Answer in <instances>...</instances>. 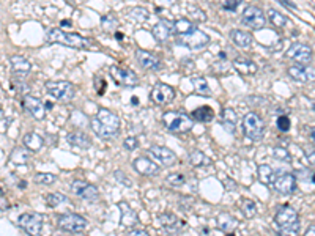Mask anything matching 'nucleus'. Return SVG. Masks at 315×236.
<instances>
[{
  "mask_svg": "<svg viewBox=\"0 0 315 236\" xmlns=\"http://www.w3.org/2000/svg\"><path fill=\"white\" fill-rule=\"evenodd\" d=\"M148 153L155 158L159 164H163L164 167H172L176 162V156L172 150L166 148V146H159V145H153L148 150Z\"/></svg>",
  "mask_w": 315,
  "mask_h": 236,
  "instance_id": "obj_18",
  "label": "nucleus"
},
{
  "mask_svg": "<svg viewBox=\"0 0 315 236\" xmlns=\"http://www.w3.org/2000/svg\"><path fill=\"white\" fill-rule=\"evenodd\" d=\"M268 18H270V21H271V24L274 27H278V29H284L285 26H287V18L282 13H279L278 10H268Z\"/></svg>",
  "mask_w": 315,
  "mask_h": 236,
  "instance_id": "obj_35",
  "label": "nucleus"
},
{
  "mask_svg": "<svg viewBox=\"0 0 315 236\" xmlns=\"http://www.w3.org/2000/svg\"><path fill=\"white\" fill-rule=\"evenodd\" d=\"M92 129L101 139H114L120 131V118L112 110L101 107L92 120Z\"/></svg>",
  "mask_w": 315,
  "mask_h": 236,
  "instance_id": "obj_2",
  "label": "nucleus"
},
{
  "mask_svg": "<svg viewBox=\"0 0 315 236\" xmlns=\"http://www.w3.org/2000/svg\"><path fill=\"white\" fill-rule=\"evenodd\" d=\"M24 145H26V148H29L30 151H39L41 150V146L44 145V140L39 134L29 133V134L24 135Z\"/></svg>",
  "mask_w": 315,
  "mask_h": 236,
  "instance_id": "obj_31",
  "label": "nucleus"
},
{
  "mask_svg": "<svg viewBox=\"0 0 315 236\" xmlns=\"http://www.w3.org/2000/svg\"><path fill=\"white\" fill-rule=\"evenodd\" d=\"M276 225L279 227L280 236H298L300 235V217L296 209L290 205H284L276 213Z\"/></svg>",
  "mask_w": 315,
  "mask_h": 236,
  "instance_id": "obj_3",
  "label": "nucleus"
},
{
  "mask_svg": "<svg viewBox=\"0 0 315 236\" xmlns=\"http://www.w3.org/2000/svg\"><path fill=\"white\" fill-rule=\"evenodd\" d=\"M10 63L14 72H19V74H27V72L32 69V63L22 55H11L10 57Z\"/></svg>",
  "mask_w": 315,
  "mask_h": 236,
  "instance_id": "obj_28",
  "label": "nucleus"
},
{
  "mask_svg": "<svg viewBox=\"0 0 315 236\" xmlns=\"http://www.w3.org/2000/svg\"><path fill=\"white\" fill-rule=\"evenodd\" d=\"M288 74L292 76L298 82H309V80H314V68L304 67V65H293V67L288 68Z\"/></svg>",
  "mask_w": 315,
  "mask_h": 236,
  "instance_id": "obj_21",
  "label": "nucleus"
},
{
  "mask_svg": "<svg viewBox=\"0 0 315 236\" xmlns=\"http://www.w3.org/2000/svg\"><path fill=\"white\" fill-rule=\"evenodd\" d=\"M230 38H232L233 44L241 49H249L252 46V36H251V34H247L245 30H238V29L232 30Z\"/></svg>",
  "mask_w": 315,
  "mask_h": 236,
  "instance_id": "obj_26",
  "label": "nucleus"
},
{
  "mask_svg": "<svg viewBox=\"0 0 315 236\" xmlns=\"http://www.w3.org/2000/svg\"><path fill=\"white\" fill-rule=\"evenodd\" d=\"M243 131L247 139H251L254 142H260L265 137V121L262 117L255 112H249L243 118Z\"/></svg>",
  "mask_w": 315,
  "mask_h": 236,
  "instance_id": "obj_5",
  "label": "nucleus"
},
{
  "mask_svg": "<svg viewBox=\"0 0 315 236\" xmlns=\"http://www.w3.org/2000/svg\"><path fill=\"white\" fill-rule=\"evenodd\" d=\"M29 159H30L29 153L26 150H22V148H16L11 153V161L16 162V164H27Z\"/></svg>",
  "mask_w": 315,
  "mask_h": 236,
  "instance_id": "obj_41",
  "label": "nucleus"
},
{
  "mask_svg": "<svg viewBox=\"0 0 315 236\" xmlns=\"http://www.w3.org/2000/svg\"><path fill=\"white\" fill-rule=\"evenodd\" d=\"M6 128V120H5V113L3 110L0 109V133H3Z\"/></svg>",
  "mask_w": 315,
  "mask_h": 236,
  "instance_id": "obj_53",
  "label": "nucleus"
},
{
  "mask_svg": "<svg viewBox=\"0 0 315 236\" xmlns=\"http://www.w3.org/2000/svg\"><path fill=\"white\" fill-rule=\"evenodd\" d=\"M18 225L29 236H39L43 230V219L36 213H24L18 219Z\"/></svg>",
  "mask_w": 315,
  "mask_h": 236,
  "instance_id": "obj_10",
  "label": "nucleus"
},
{
  "mask_svg": "<svg viewBox=\"0 0 315 236\" xmlns=\"http://www.w3.org/2000/svg\"><path fill=\"white\" fill-rule=\"evenodd\" d=\"M128 16H129V19H134V21H147L150 18V13H148V10H145L142 6H136L129 11Z\"/></svg>",
  "mask_w": 315,
  "mask_h": 236,
  "instance_id": "obj_40",
  "label": "nucleus"
},
{
  "mask_svg": "<svg viewBox=\"0 0 315 236\" xmlns=\"http://www.w3.org/2000/svg\"><path fill=\"white\" fill-rule=\"evenodd\" d=\"M271 188L282 194V195H290L296 191V176L293 173L282 172V170H276L274 180L271 183Z\"/></svg>",
  "mask_w": 315,
  "mask_h": 236,
  "instance_id": "obj_9",
  "label": "nucleus"
},
{
  "mask_svg": "<svg viewBox=\"0 0 315 236\" xmlns=\"http://www.w3.org/2000/svg\"><path fill=\"white\" fill-rule=\"evenodd\" d=\"M46 41L49 44H63L74 49H84V51H96L98 44H96L92 38H85L82 35L68 34L62 29H47L46 32Z\"/></svg>",
  "mask_w": 315,
  "mask_h": 236,
  "instance_id": "obj_1",
  "label": "nucleus"
},
{
  "mask_svg": "<svg viewBox=\"0 0 315 236\" xmlns=\"http://www.w3.org/2000/svg\"><path fill=\"white\" fill-rule=\"evenodd\" d=\"M0 197H3V189L0 188Z\"/></svg>",
  "mask_w": 315,
  "mask_h": 236,
  "instance_id": "obj_60",
  "label": "nucleus"
},
{
  "mask_svg": "<svg viewBox=\"0 0 315 236\" xmlns=\"http://www.w3.org/2000/svg\"><path fill=\"white\" fill-rule=\"evenodd\" d=\"M158 221L161 224V227L169 232V233H180L181 229L184 227V222H181L178 217H176L175 214L172 213H164V214H161L158 217Z\"/></svg>",
  "mask_w": 315,
  "mask_h": 236,
  "instance_id": "obj_20",
  "label": "nucleus"
},
{
  "mask_svg": "<svg viewBox=\"0 0 315 236\" xmlns=\"http://www.w3.org/2000/svg\"><path fill=\"white\" fill-rule=\"evenodd\" d=\"M304 236H315V225L314 224H311V227L308 229V232H306Z\"/></svg>",
  "mask_w": 315,
  "mask_h": 236,
  "instance_id": "obj_55",
  "label": "nucleus"
},
{
  "mask_svg": "<svg viewBox=\"0 0 315 236\" xmlns=\"http://www.w3.org/2000/svg\"><path fill=\"white\" fill-rule=\"evenodd\" d=\"M189 161H191V164L194 167H202V166H208V164H211V161H210L204 153L196 150V151H192L189 154Z\"/></svg>",
  "mask_w": 315,
  "mask_h": 236,
  "instance_id": "obj_36",
  "label": "nucleus"
},
{
  "mask_svg": "<svg viewBox=\"0 0 315 236\" xmlns=\"http://www.w3.org/2000/svg\"><path fill=\"white\" fill-rule=\"evenodd\" d=\"M191 82L194 85V88H196V93H199L200 96H211V88H210L208 82L200 76H196L191 79Z\"/></svg>",
  "mask_w": 315,
  "mask_h": 236,
  "instance_id": "obj_33",
  "label": "nucleus"
},
{
  "mask_svg": "<svg viewBox=\"0 0 315 236\" xmlns=\"http://www.w3.org/2000/svg\"><path fill=\"white\" fill-rule=\"evenodd\" d=\"M115 38H117V39H122V38H123V34H115Z\"/></svg>",
  "mask_w": 315,
  "mask_h": 236,
  "instance_id": "obj_59",
  "label": "nucleus"
},
{
  "mask_svg": "<svg viewBox=\"0 0 315 236\" xmlns=\"http://www.w3.org/2000/svg\"><path fill=\"white\" fill-rule=\"evenodd\" d=\"M276 126H278V129L280 133H288L292 123H290V118L287 115H279L278 120H276Z\"/></svg>",
  "mask_w": 315,
  "mask_h": 236,
  "instance_id": "obj_45",
  "label": "nucleus"
},
{
  "mask_svg": "<svg viewBox=\"0 0 315 236\" xmlns=\"http://www.w3.org/2000/svg\"><path fill=\"white\" fill-rule=\"evenodd\" d=\"M285 55L295 60L298 65H309L312 62V49L304 43H293L288 47Z\"/></svg>",
  "mask_w": 315,
  "mask_h": 236,
  "instance_id": "obj_13",
  "label": "nucleus"
},
{
  "mask_svg": "<svg viewBox=\"0 0 315 236\" xmlns=\"http://www.w3.org/2000/svg\"><path fill=\"white\" fill-rule=\"evenodd\" d=\"M178 205H180L181 211H184V213H189V211L192 209V206H194V199L192 197H180Z\"/></svg>",
  "mask_w": 315,
  "mask_h": 236,
  "instance_id": "obj_48",
  "label": "nucleus"
},
{
  "mask_svg": "<svg viewBox=\"0 0 315 236\" xmlns=\"http://www.w3.org/2000/svg\"><path fill=\"white\" fill-rule=\"evenodd\" d=\"M115 178H117V180H122V183L125 186H131V183H129V180H128V176L123 172H120V170H117V172H115Z\"/></svg>",
  "mask_w": 315,
  "mask_h": 236,
  "instance_id": "obj_52",
  "label": "nucleus"
},
{
  "mask_svg": "<svg viewBox=\"0 0 315 236\" xmlns=\"http://www.w3.org/2000/svg\"><path fill=\"white\" fill-rule=\"evenodd\" d=\"M221 123L224 126V129L227 131L229 134H233L235 135L237 133V125H238V115H237V112L227 107V109H224L222 110V115H221Z\"/></svg>",
  "mask_w": 315,
  "mask_h": 236,
  "instance_id": "obj_23",
  "label": "nucleus"
},
{
  "mask_svg": "<svg viewBox=\"0 0 315 236\" xmlns=\"http://www.w3.org/2000/svg\"><path fill=\"white\" fill-rule=\"evenodd\" d=\"M273 156L279 159V161H284V162H292V156H290V153L287 150H284L282 146H278V148L273 150Z\"/></svg>",
  "mask_w": 315,
  "mask_h": 236,
  "instance_id": "obj_46",
  "label": "nucleus"
},
{
  "mask_svg": "<svg viewBox=\"0 0 315 236\" xmlns=\"http://www.w3.org/2000/svg\"><path fill=\"white\" fill-rule=\"evenodd\" d=\"M136 60L139 62V65L145 69H150V71L163 69V62H161L159 57L148 51H143V49H137L136 51Z\"/></svg>",
  "mask_w": 315,
  "mask_h": 236,
  "instance_id": "obj_16",
  "label": "nucleus"
},
{
  "mask_svg": "<svg viewBox=\"0 0 315 236\" xmlns=\"http://www.w3.org/2000/svg\"><path fill=\"white\" fill-rule=\"evenodd\" d=\"M150 98L156 105H166V104L174 101L175 90L167 84H156L155 87H153V90L150 93Z\"/></svg>",
  "mask_w": 315,
  "mask_h": 236,
  "instance_id": "obj_14",
  "label": "nucleus"
},
{
  "mask_svg": "<svg viewBox=\"0 0 315 236\" xmlns=\"http://www.w3.org/2000/svg\"><path fill=\"white\" fill-rule=\"evenodd\" d=\"M70 200L65 197L63 194H60V192H52V194H49V195H46V203L47 205H49L51 208H57V206H60L62 203H68Z\"/></svg>",
  "mask_w": 315,
  "mask_h": 236,
  "instance_id": "obj_38",
  "label": "nucleus"
},
{
  "mask_svg": "<svg viewBox=\"0 0 315 236\" xmlns=\"http://www.w3.org/2000/svg\"><path fill=\"white\" fill-rule=\"evenodd\" d=\"M240 2H241V0H225L222 8L225 11H235L238 8V5H240Z\"/></svg>",
  "mask_w": 315,
  "mask_h": 236,
  "instance_id": "obj_50",
  "label": "nucleus"
},
{
  "mask_svg": "<svg viewBox=\"0 0 315 236\" xmlns=\"http://www.w3.org/2000/svg\"><path fill=\"white\" fill-rule=\"evenodd\" d=\"M62 26H70L71 27V22L70 21H62Z\"/></svg>",
  "mask_w": 315,
  "mask_h": 236,
  "instance_id": "obj_58",
  "label": "nucleus"
},
{
  "mask_svg": "<svg viewBox=\"0 0 315 236\" xmlns=\"http://www.w3.org/2000/svg\"><path fill=\"white\" fill-rule=\"evenodd\" d=\"M196 27L194 26V24L189 21V19H184V18H181V19H178V21H175L174 24H172V29H174V32L176 35H184V34H189V32Z\"/></svg>",
  "mask_w": 315,
  "mask_h": 236,
  "instance_id": "obj_34",
  "label": "nucleus"
},
{
  "mask_svg": "<svg viewBox=\"0 0 315 236\" xmlns=\"http://www.w3.org/2000/svg\"><path fill=\"white\" fill-rule=\"evenodd\" d=\"M44 87L47 93L62 102H68L76 96V87L68 80H49Z\"/></svg>",
  "mask_w": 315,
  "mask_h": 236,
  "instance_id": "obj_6",
  "label": "nucleus"
},
{
  "mask_svg": "<svg viewBox=\"0 0 315 236\" xmlns=\"http://www.w3.org/2000/svg\"><path fill=\"white\" fill-rule=\"evenodd\" d=\"M71 191L72 194H76L77 197H82L85 200H98L100 197V191L96 186L90 184V183H87V181H80V180H76V181H72L71 183Z\"/></svg>",
  "mask_w": 315,
  "mask_h": 236,
  "instance_id": "obj_15",
  "label": "nucleus"
},
{
  "mask_svg": "<svg viewBox=\"0 0 315 236\" xmlns=\"http://www.w3.org/2000/svg\"><path fill=\"white\" fill-rule=\"evenodd\" d=\"M241 22H243L246 27L252 29V30H262L266 24V18H265V13H263L262 8L251 5L243 11Z\"/></svg>",
  "mask_w": 315,
  "mask_h": 236,
  "instance_id": "obj_11",
  "label": "nucleus"
},
{
  "mask_svg": "<svg viewBox=\"0 0 315 236\" xmlns=\"http://www.w3.org/2000/svg\"><path fill=\"white\" fill-rule=\"evenodd\" d=\"M118 209H120V214H122V224L125 227H134L139 222V219H137L136 211L128 205L126 202H120L118 203Z\"/></svg>",
  "mask_w": 315,
  "mask_h": 236,
  "instance_id": "obj_25",
  "label": "nucleus"
},
{
  "mask_svg": "<svg viewBox=\"0 0 315 236\" xmlns=\"http://www.w3.org/2000/svg\"><path fill=\"white\" fill-rule=\"evenodd\" d=\"M224 186H225V189H227V191H237V183L233 180H230V178H225Z\"/></svg>",
  "mask_w": 315,
  "mask_h": 236,
  "instance_id": "obj_51",
  "label": "nucleus"
},
{
  "mask_svg": "<svg viewBox=\"0 0 315 236\" xmlns=\"http://www.w3.org/2000/svg\"><path fill=\"white\" fill-rule=\"evenodd\" d=\"M110 77L115 80V84L122 87H137L139 85V76L134 71L123 68V67H110L109 68Z\"/></svg>",
  "mask_w": 315,
  "mask_h": 236,
  "instance_id": "obj_12",
  "label": "nucleus"
},
{
  "mask_svg": "<svg viewBox=\"0 0 315 236\" xmlns=\"http://www.w3.org/2000/svg\"><path fill=\"white\" fill-rule=\"evenodd\" d=\"M241 211H243V214H245L247 219H252V217L257 214V205H255V202L249 200V199H245L243 202H241Z\"/></svg>",
  "mask_w": 315,
  "mask_h": 236,
  "instance_id": "obj_39",
  "label": "nucleus"
},
{
  "mask_svg": "<svg viewBox=\"0 0 315 236\" xmlns=\"http://www.w3.org/2000/svg\"><path fill=\"white\" fill-rule=\"evenodd\" d=\"M101 27H103V30H106V32H114L118 27V21L112 14L104 16V18L101 19Z\"/></svg>",
  "mask_w": 315,
  "mask_h": 236,
  "instance_id": "obj_42",
  "label": "nucleus"
},
{
  "mask_svg": "<svg viewBox=\"0 0 315 236\" xmlns=\"http://www.w3.org/2000/svg\"><path fill=\"white\" fill-rule=\"evenodd\" d=\"M188 13H189V16H192V18L196 19V22H205L207 21L205 11H202L200 8L196 6V5H189L188 6Z\"/></svg>",
  "mask_w": 315,
  "mask_h": 236,
  "instance_id": "obj_44",
  "label": "nucleus"
},
{
  "mask_svg": "<svg viewBox=\"0 0 315 236\" xmlns=\"http://www.w3.org/2000/svg\"><path fill=\"white\" fill-rule=\"evenodd\" d=\"M166 181L169 186H174V188H180L184 183H186V176L181 173H172L166 178Z\"/></svg>",
  "mask_w": 315,
  "mask_h": 236,
  "instance_id": "obj_43",
  "label": "nucleus"
},
{
  "mask_svg": "<svg viewBox=\"0 0 315 236\" xmlns=\"http://www.w3.org/2000/svg\"><path fill=\"white\" fill-rule=\"evenodd\" d=\"M129 236H150L147 230H133Z\"/></svg>",
  "mask_w": 315,
  "mask_h": 236,
  "instance_id": "obj_54",
  "label": "nucleus"
},
{
  "mask_svg": "<svg viewBox=\"0 0 315 236\" xmlns=\"http://www.w3.org/2000/svg\"><path fill=\"white\" fill-rule=\"evenodd\" d=\"M279 2H280V3H284L285 6H288L290 10H295V8H296L292 2H290V0H279Z\"/></svg>",
  "mask_w": 315,
  "mask_h": 236,
  "instance_id": "obj_56",
  "label": "nucleus"
},
{
  "mask_svg": "<svg viewBox=\"0 0 315 236\" xmlns=\"http://www.w3.org/2000/svg\"><path fill=\"white\" fill-rule=\"evenodd\" d=\"M133 167L136 169L137 173H140L143 176H156L159 173V167L158 164H155L151 159L145 158V156H139L136 158L133 162Z\"/></svg>",
  "mask_w": 315,
  "mask_h": 236,
  "instance_id": "obj_19",
  "label": "nucleus"
},
{
  "mask_svg": "<svg viewBox=\"0 0 315 236\" xmlns=\"http://www.w3.org/2000/svg\"><path fill=\"white\" fill-rule=\"evenodd\" d=\"M191 118L196 121H200V123H210V121H213V118H214V110L211 107H208V105H202V107H197L192 110Z\"/></svg>",
  "mask_w": 315,
  "mask_h": 236,
  "instance_id": "obj_29",
  "label": "nucleus"
},
{
  "mask_svg": "<svg viewBox=\"0 0 315 236\" xmlns=\"http://www.w3.org/2000/svg\"><path fill=\"white\" fill-rule=\"evenodd\" d=\"M24 76H26V74H19V72H16V74L11 77V85L19 93H29L30 87H29V84L26 82V80H24Z\"/></svg>",
  "mask_w": 315,
  "mask_h": 236,
  "instance_id": "obj_37",
  "label": "nucleus"
},
{
  "mask_svg": "<svg viewBox=\"0 0 315 236\" xmlns=\"http://www.w3.org/2000/svg\"><path fill=\"white\" fill-rule=\"evenodd\" d=\"M22 105L35 120H43L44 115H46V105L43 104L41 100H38V98H35V96L26 95L22 100Z\"/></svg>",
  "mask_w": 315,
  "mask_h": 236,
  "instance_id": "obj_17",
  "label": "nucleus"
},
{
  "mask_svg": "<svg viewBox=\"0 0 315 236\" xmlns=\"http://www.w3.org/2000/svg\"><path fill=\"white\" fill-rule=\"evenodd\" d=\"M67 140L70 145L77 146L80 150H88L92 146V139L82 131H72L67 135Z\"/></svg>",
  "mask_w": 315,
  "mask_h": 236,
  "instance_id": "obj_24",
  "label": "nucleus"
},
{
  "mask_svg": "<svg viewBox=\"0 0 315 236\" xmlns=\"http://www.w3.org/2000/svg\"><path fill=\"white\" fill-rule=\"evenodd\" d=\"M217 227L222 230V232H233L238 227V221L233 216H230L229 213H221L219 217H217Z\"/></svg>",
  "mask_w": 315,
  "mask_h": 236,
  "instance_id": "obj_30",
  "label": "nucleus"
},
{
  "mask_svg": "<svg viewBox=\"0 0 315 236\" xmlns=\"http://www.w3.org/2000/svg\"><path fill=\"white\" fill-rule=\"evenodd\" d=\"M123 146L128 151H134V150H137V146H139V142H137L136 137H128L123 143Z\"/></svg>",
  "mask_w": 315,
  "mask_h": 236,
  "instance_id": "obj_49",
  "label": "nucleus"
},
{
  "mask_svg": "<svg viewBox=\"0 0 315 236\" xmlns=\"http://www.w3.org/2000/svg\"><path fill=\"white\" fill-rule=\"evenodd\" d=\"M274 175H276V170L271 169L270 166H260L257 169V176H258V180H260L265 186H270L271 188V183L274 180Z\"/></svg>",
  "mask_w": 315,
  "mask_h": 236,
  "instance_id": "obj_32",
  "label": "nucleus"
},
{
  "mask_svg": "<svg viewBox=\"0 0 315 236\" xmlns=\"http://www.w3.org/2000/svg\"><path fill=\"white\" fill-rule=\"evenodd\" d=\"M176 44L186 46L188 49H191V51H200V49H204L210 44V36L205 34V32L194 27L189 34L176 35Z\"/></svg>",
  "mask_w": 315,
  "mask_h": 236,
  "instance_id": "obj_7",
  "label": "nucleus"
},
{
  "mask_svg": "<svg viewBox=\"0 0 315 236\" xmlns=\"http://www.w3.org/2000/svg\"><path fill=\"white\" fill-rule=\"evenodd\" d=\"M175 0H156L158 5H172Z\"/></svg>",
  "mask_w": 315,
  "mask_h": 236,
  "instance_id": "obj_57",
  "label": "nucleus"
},
{
  "mask_svg": "<svg viewBox=\"0 0 315 236\" xmlns=\"http://www.w3.org/2000/svg\"><path fill=\"white\" fill-rule=\"evenodd\" d=\"M57 227L63 232L68 233H80L87 229V219L76 213H67V214H59L57 217Z\"/></svg>",
  "mask_w": 315,
  "mask_h": 236,
  "instance_id": "obj_8",
  "label": "nucleus"
},
{
  "mask_svg": "<svg viewBox=\"0 0 315 236\" xmlns=\"http://www.w3.org/2000/svg\"><path fill=\"white\" fill-rule=\"evenodd\" d=\"M163 121L166 128L171 133H188L194 126V120L184 112H178V110H172V112H166L163 115Z\"/></svg>",
  "mask_w": 315,
  "mask_h": 236,
  "instance_id": "obj_4",
  "label": "nucleus"
},
{
  "mask_svg": "<svg viewBox=\"0 0 315 236\" xmlns=\"http://www.w3.org/2000/svg\"><path fill=\"white\" fill-rule=\"evenodd\" d=\"M233 68H235L240 74H243V76H252L258 69L257 63L246 59V57H237V59L233 60Z\"/></svg>",
  "mask_w": 315,
  "mask_h": 236,
  "instance_id": "obj_22",
  "label": "nucleus"
},
{
  "mask_svg": "<svg viewBox=\"0 0 315 236\" xmlns=\"http://www.w3.org/2000/svg\"><path fill=\"white\" fill-rule=\"evenodd\" d=\"M172 34V24H169L167 21L158 22L155 27H153V38L159 43H166Z\"/></svg>",
  "mask_w": 315,
  "mask_h": 236,
  "instance_id": "obj_27",
  "label": "nucleus"
},
{
  "mask_svg": "<svg viewBox=\"0 0 315 236\" xmlns=\"http://www.w3.org/2000/svg\"><path fill=\"white\" fill-rule=\"evenodd\" d=\"M54 181H55V175H52V173H36L35 175V183H38V184L49 186Z\"/></svg>",
  "mask_w": 315,
  "mask_h": 236,
  "instance_id": "obj_47",
  "label": "nucleus"
}]
</instances>
